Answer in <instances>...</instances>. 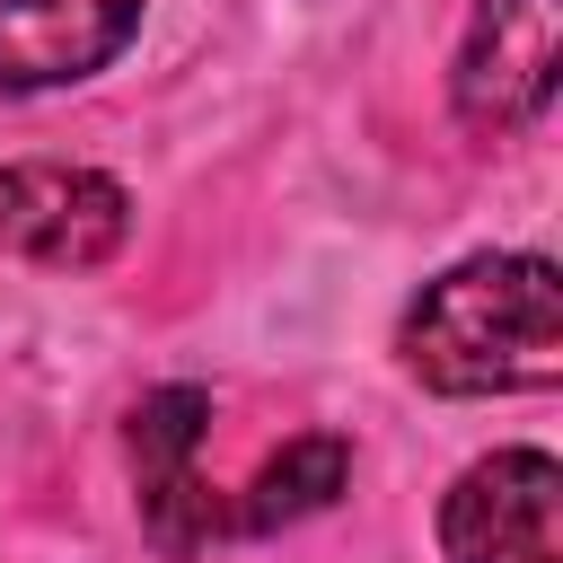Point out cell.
Returning a JSON list of instances; mask_svg holds the SVG:
<instances>
[{"label":"cell","instance_id":"1","mask_svg":"<svg viewBox=\"0 0 563 563\" xmlns=\"http://www.w3.org/2000/svg\"><path fill=\"white\" fill-rule=\"evenodd\" d=\"M396 361L431 396H537L563 378L554 255H466L431 273L396 325Z\"/></svg>","mask_w":563,"mask_h":563},{"label":"cell","instance_id":"2","mask_svg":"<svg viewBox=\"0 0 563 563\" xmlns=\"http://www.w3.org/2000/svg\"><path fill=\"white\" fill-rule=\"evenodd\" d=\"M132 238V194L106 167L70 158H9L0 167V255L44 273H97Z\"/></svg>","mask_w":563,"mask_h":563},{"label":"cell","instance_id":"3","mask_svg":"<svg viewBox=\"0 0 563 563\" xmlns=\"http://www.w3.org/2000/svg\"><path fill=\"white\" fill-rule=\"evenodd\" d=\"M563 79V0H475L457 70H449V106L466 132H528L554 106Z\"/></svg>","mask_w":563,"mask_h":563},{"label":"cell","instance_id":"4","mask_svg":"<svg viewBox=\"0 0 563 563\" xmlns=\"http://www.w3.org/2000/svg\"><path fill=\"white\" fill-rule=\"evenodd\" d=\"M449 563H563V466L545 449L475 457L440 501Z\"/></svg>","mask_w":563,"mask_h":563},{"label":"cell","instance_id":"5","mask_svg":"<svg viewBox=\"0 0 563 563\" xmlns=\"http://www.w3.org/2000/svg\"><path fill=\"white\" fill-rule=\"evenodd\" d=\"M132 26L141 0H0V88H79L132 44Z\"/></svg>","mask_w":563,"mask_h":563},{"label":"cell","instance_id":"6","mask_svg":"<svg viewBox=\"0 0 563 563\" xmlns=\"http://www.w3.org/2000/svg\"><path fill=\"white\" fill-rule=\"evenodd\" d=\"M352 484V449L334 440V431H308V440H282L255 475H246V493H238V510H229V528H246V537H273V528H299V519H317V510H334V493Z\"/></svg>","mask_w":563,"mask_h":563},{"label":"cell","instance_id":"7","mask_svg":"<svg viewBox=\"0 0 563 563\" xmlns=\"http://www.w3.org/2000/svg\"><path fill=\"white\" fill-rule=\"evenodd\" d=\"M202 431H211V396L202 387H150L141 405H132V475H167V466H194V449H202Z\"/></svg>","mask_w":563,"mask_h":563}]
</instances>
